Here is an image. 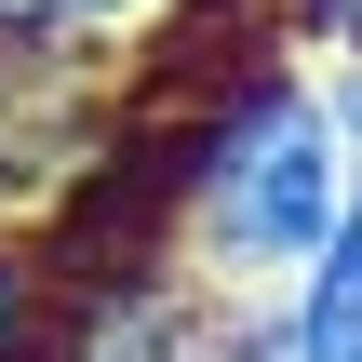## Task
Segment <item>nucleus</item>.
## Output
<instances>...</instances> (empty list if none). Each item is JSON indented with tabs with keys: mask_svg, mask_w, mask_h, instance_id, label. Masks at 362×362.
Segmentation results:
<instances>
[{
	"mask_svg": "<svg viewBox=\"0 0 362 362\" xmlns=\"http://www.w3.org/2000/svg\"><path fill=\"white\" fill-rule=\"evenodd\" d=\"M175 242L215 296H282L336 228H349V148L322 121V67L242 54L175 134Z\"/></svg>",
	"mask_w": 362,
	"mask_h": 362,
	"instance_id": "1",
	"label": "nucleus"
},
{
	"mask_svg": "<svg viewBox=\"0 0 362 362\" xmlns=\"http://www.w3.org/2000/svg\"><path fill=\"white\" fill-rule=\"evenodd\" d=\"M215 282L188 269V255H148V269H81V282H54V349L40 362H188L215 336Z\"/></svg>",
	"mask_w": 362,
	"mask_h": 362,
	"instance_id": "2",
	"label": "nucleus"
},
{
	"mask_svg": "<svg viewBox=\"0 0 362 362\" xmlns=\"http://www.w3.org/2000/svg\"><path fill=\"white\" fill-rule=\"evenodd\" d=\"M282 362H362V215L282 282Z\"/></svg>",
	"mask_w": 362,
	"mask_h": 362,
	"instance_id": "3",
	"label": "nucleus"
},
{
	"mask_svg": "<svg viewBox=\"0 0 362 362\" xmlns=\"http://www.w3.org/2000/svg\"><path fill=\"white\" fill-rule=\"evenodd\" d=\"M40 349H54V255L40 228L0 215V362H40Z\"/></svg>",
	"mask_w": 362,
	"mask_h": 362,
	"instance_id": "4",
	"label": "nucleus"
},
{
	"mask_svg": "<svg viewBox=\"0 0 362 362\" xmlns=\"http://www.w3.org/2000/svg\"><path fill=\"white\" fill-rule=\"evenodd\" d=\"M188 362H282V296H228L215 336H202Z\"/></svg>",
	"mask_w": 362,
	"mask_h": 362,
	"instance_id": "5",
	"label": "nucleus"
},
{
	"mask_svg": "<svg viewBox=\"0 0 362 362\" xmlns=\"http://www.w3.org/2000/svg\"><path fill=\"white\" fill-rule=\"evenodd\" d=\"M322 121H336V148H349V202H362V67L349 54H322Z\"/></svg>",
	"mask_w": 362,
	"mask_h": 362,
	"instance_id": "6",
	"label": "nucleus"
},
{
	"mask_svg": "<svg viewBox=\"0 0 362 362\" xmlns=\"http://www.w3.org/2000/svg\"><path fill=\"white\" fill-rule=\"evenodd\" d=\"M296 40H322V54L362 67V0H296Z\"/></svg>",
	"mask_w": 362,
	"mask_h": 362,
	"instance_id": "7",
	"label": "nucleus"
},
{
	"mask_svg": "<svg viewBox=\"0 0 362 362\" xmlns=\"http://www.w3.org/2000/svg\"><path fill=\"white\" fill-rule=\"evenodd\" d=\"M148 13H161V0H67V27H81V40H121V27H148Z\"/></svg>",
	"mask_w": 362,
	"mask_h": 362,
	"instance_id": "8",
	"label": "nucleus"
}]
</instances>
